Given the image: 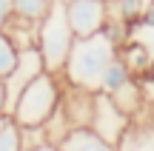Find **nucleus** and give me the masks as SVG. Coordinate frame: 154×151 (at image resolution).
<instances>
[{
    "label": "nucleus",
    "instance_id": "f257e3e1",
    "mask_svg": "<svg viewBox=\"0 0 154 151\" xmlns=\"http://www.w3.org/2000/svg\"><path fill=\"white\" fill-rule=\"evenodd\" d=\"M117 49L120 46L106 32H97L91 37H77L66 57V66H63V80L97 94L109 63L117 57Z\"/></svg>",
    "mask_w": 154,
    "mask_h": 151
},
{
    "label": "nucleus",
    "instance_id": "f03ea898",
    "mask_svg": "<svg viewBox=\"0 0 154 151\" xmlns=\"http://www.w3.org/2000/svg\"><path fill=\"white\" fill-rule=\"evenodd\" d=\"M63 94V74L54 71H40L32 83L23 89V94L17 97L11 117L17 120V125L29 128V125H43L51 117L57 106H60Z\"/></svg>",
    "mask_w": 154,
    "mask_h": 151
},
{
    "label": "nucleus",
    "instance_id": "7ed1b4c3",
    "mask_svg": "<svg viewBox=\"0 0 154 151\" xmlns=\"http://www.w3.org/2000/svg\"><path fill=\"white\" fill-rule=\"evenodd\" d=\"M74 29L69 23L66 14V0H51L46 17L37 26V49L43 54L46 71L63 74V66H66V57L74 46Z\"/></svg>",
    "mask_w": 154,
    "mask_h": 151
},
{
    "label": "nucleus",
    "instance_id": "20e7f679",
    "mask_svg": "<svg viewBox=\"0 0 154 151\" xmlns=\"http://www.w3.org/2000/svg\"><path fill=\"white\" fill-rule=\"evenodd\" d=\"M40 71H46V63H43V54H40L37 46L17 51L14 68H11V71L3 77V86H6V114H11V108H14L17 97L23 94V89H26V86L32 83Z\"/></svg>",
    "mask_w": 154,
    "mask_h": 151
},
{
    "label": "nucleus",
    "instance_id": "39448f33",
    "mask_svg": "<svg viewBox=\"0 0 154 151\" xmlns=\"http://www.w3.org/2000/svg\"><path fill=\"white\" fill-rule=\"evenodd\" d=\"M128 120L131 117H128L123 108H117V103L111 100V94H106V91H97V94H94V108H91V123H88V128L97 131L106 143L117 146V140L123 137Z\"/></svg>",
    "mask_w": 154,
    "mask_h": 151
},
{
    "label": "nucleus",
    "instance_id": "423d86ee",
    "mask_svg": "<svg viewBox=\"0 0 154 151\" xmlns=\"http://www.w3.org/2000/svg\"><path fill=\"white\" fill-rule=\"evenodd\" d=\"M66 14L74 37H91L106 26V0H66Z\"/></svg>",
    "mask_w": 154,
    "mask_h": 151
},
{
    "label": "nucleus",
    "instance_id": "0eeeda50",
    "mask_svg": "<svg viewBox=\"0 0 154 151\" xmlns=\"http://www.w3.org/2000/svg\"><path fill=\"white\" fill-rule=\"evenodd\" d=\"M117 151H154V111L140 108L131 120H128L123 137L117 140Z\"/></svg>",
    "mask_w": 154,
    "mask_h": 151
},
{
    "label": "nucleus",
    "instance_id": "6e6552de",
    "mask_svg": "<svg viewBox=\"0 0 154 151\" xmlns=\"http://www.w3.org/2000/svg\"><path fill=\"white\" fill-rule=\"evenodd\" d=\"M60 106L66 111L72 128H80V125L91 123V108H94V91L80 89L74 83H66L63 80V94H60Z\"/></svg>",
    "mask_w": 154,
    "mask_h": 151
},
{
    "label": "nucleus",
    "instance_id": "1a4fd4ad",
    "mask_svg": "<svg viewBox=\"0 0 154 151\" xmlns=\"http://www.w3.org/2000/svg\"><path fill=\"white\" fill-rule=\"evenodd\" d=\"M60 151H117V148L111 143H106L88 125H80V128H72L66 134V140L60 143Z\"/></svg>",
    "mask_w": 154,
    "mask_h": 151
},
{
    "label": "nucleus",
    "instance_id": "9d476101",
    "mask_svg": "<svg viewBox=\"0 0 154 151\" xmlns=\"http://www.w3.org/2000/svg\"><path fill=\"white\" fill-rule=\"evenodd\" d=\"M37 26H40V23H32V20H26V17L11 14V20L6 23L3 34L11 40V43H14L17 51H23V49H32V46H37Z\"/></svg>",
    "mask_w": 154,
    "mask_h": 151
},
{
    "label": "nucleus",
    "instance_id": "9b49d317",
    "mask_svg": "<svg viewBox=\"0 0 154 151\" xmlns=\"http://www.w3.org/2000/svg\"><path fill=\"white\" fill-rule=\"evenodd\" d=\"M111 100H114L117 108H123L128 117H134V114L146 106V103H143V86H140V80L131 77V80H126L123 86H117V89L111 91Z\"/></svg>",
    "mask_w": 154,
    "mask_h": 151
},
{
    "label": "nucleus",
    "instance_id": "f8f14e48",
    "mask_svg": "<svg viewBox=\"0 0 154 151\" xmlns=\"http://www.w3.org/2000/svg\"><path fill=\"white\" fill-rule=\"evenodd\" d=\"M72 131V123H69L66 111H63V106H57L54 111H51V117L43 123V134L46 140L51 143V146H60L63 140H66V134Z\"/></svg>",
    "mask_w": 154,
    "mask_h": 151
},
{
    "label": "nucleus",
    "instance_id": "ddd939ff",
    "mask_svg": "<svg viewBox=\"0 0 154 151\" xmlns=\"http://www.w3.org/2000/svg\"><path fill=\"white\" fill-rule=\"evenodd\" d=\"M0 151H23L20 125L11 114H0Z\"/></svg>",
    "mask_w": 154,
    "mask_h": 151
},
{
    "label": "nucleus",
    "instance_id": "4468645a",
    "mask_svg": "<svg viewBox=\"0 0 154 151\" xmlns=\"http://www.w3.org/2000/svg\"><path fill=\"white\" fill-rule=\"evenodd\" d=\"M126 80H131V71H128V66L120 60V54L114 57V60L109 63V68H106L103 74V83H100V91H106V94H111V91L117 89V86H123Z\"/></svg>",
    "mask_w": 154,
    "mask_h": 151
},
{
    "label": "nucleus",
    "instance_id": "2eb2a0df",
    "mask_svg": "<svg viewBox=\"0 0 154 151\" xmlns=\"http://www.w3.org/2000/svg\"><path fill=\"white\" fill-rule=\"evenodd\" d=\"M51 0H14V14L17 17H26L32 23H40L49 11Z\"/></svg>",
    "mask_w": 154,
    "mask_h": 151
},
{
    "label": "nucleus",
    "instance_id": "dca6fc26",
    "mask_svg": "<svg viewBox=\"0 0 154 151\" xmlns=\"http://www.w3.org/2000/svg\"><path fill=\"white\" fill-rule=\"evenodd\" d=\"M14 63H17V49H14V43L0 32V77H6V74L14 68Z\"/></svg>",
    "mask_w": 154,
    "mask_h": 151
},
{
    "label": "nucleus",
    "instance_id": "f3484780",
    "mask_svg": "<svg viewBox=\"0 0 154 151\" xmlns=\"http://www.w3.org/2000/svg\"><path fill=\"white\" fill-rule=\"evenodd\" d=\"M131 37L140 40V43L149 49V54L154 57V26H149V23H134L131 26Z\"/></svg>",
    "mask_w": 154,
    "mask_h": 151
},
{
    "label": "nucleus",
    "instance_id": "a211bd4d",
    "mask_svg": "<svg viewBox=\"0 0 154 151\" xmlns=\"http://www.w3.org/2000/svg\"><path fill=\"white\" fill-rule=\"evenodd\" d=\"M140 86H143V103L149 111H154V80L151 77H140Z\"/></svg>",
    "mask_w": 154,
    "mask_h": 151
},
{
    "label": "nucleus",
    "instance_id": "6ab92c4d",
    "mask_svg": "<svg viewBox=\"0 0 154 151\" xmlns=\"http://www.w3.org/2000/svg\"><path fill=\"white\" fill-rule=\"evenodd\" d=\"M11 14H14V0H0V32L11 20Z\"/></svg>",
    "mask_w": 154,
    "mask_h": 151
},
{
    "label": "nucleus",
    "instance_id": "aec40b11",
    "mask_svg": "<svg viewBox=\"0 0 154 151\" xmlns=\"http://www.w3.org/2000/svg\"><path fill=\"white\" fill-rule=\"evenodd\" d=\"M137 23H149V26H154V0H151V6L143 11V17H140Z\"/></svg>",
    "mask_w": 154,
    "mask_h": 151
},
{
    "label": "nucleus",
    "instance_id": "412c9836",
    "mask_svg": "<svg viewBox=\"0 0 154 151\" xmlns=\"http://www.w3.org/2000/svg\"><path fill=\"white\" fill-rule=\"evenodd\" d=\"M0 114H6V86H3V77H0Z\"/></svg>",
    "mask_w": 154,
    "mask_h": 151
},
{
    "label": "nucleus",
    "instance_id": "4be33fe9",
    "mask_svg": "<svg viewBox=\"0 0 154 151\" xmlns=\"http://www.w3.org/2000/svg\"><path fill=\"white\" fill-rule=\"evenodd\" d=\"M29 151H60V146H51V143H43L37 148H29Z\"/></svg>",
    "mask_w": 154,
    "mask_h": 151
},
{
    "label": "nucleus",
    "instance_id": "5701e85b",
    "mask_svg": "<svg viewBox=\"0 0 154 151\" xmlns=\"http://www.w3.org/2000/svg\"><path fill=\"white\" fill-rule=\"evenodd\" d=\"M143 77H151V80H154V57H151V63H149V71H146Z\"/></svg>",
    "mask_w": 154,
    "mask_h": 151
},
{
    "label": "nucleus",
    "instance_id": "b1692460",
    "mask_svg": "<svg viewBox=\"0 0 154 151\" xmlns=\"http://www.w3.org/2000/svg\"><path fill=\"white\" fill-rule=\"evenodd\" d=\"M140 3H143V9H149V6H151V0H140Z\"/></svg>",
    "mask_w": 154,
    "mask_h": 151
}]
</instances>
